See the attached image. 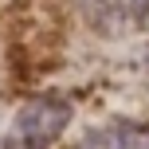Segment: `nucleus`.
Segmentation results:
<instances>
[{
    "mask_svg": "<svg viewBox=\"0 0 149 149\" xmlns=\"http://www.w3.org/2000/svg\"><path fill=\"white\" fill-rule=\"evenodd\" d=\"M79 149H149V130L134 122H110V126H94L79 141Z\"/></svg>",
    "mask_w": 149,
    "mask_h": 149,
    "instance_id": "f03ea898",
    "label": "nucleus"
},
{
    "mask_svg": "<svg viewBox=\"0 0 149 149\" xmlns=\"http://www.w3.org/2000/svg\"><path fill=\"white\" fill-rule=\"evenodd\" d=\"M67 122H71V102L51 98V94L28 98V102L16 110V118H12V126H8L0 149H47L67 130Z\"/></svg>",
    "mask_w": 149,
    "mask_h": 149,
    "instance_id": "f257e3e1",
    "label": "nucleus"
},
{
    "mask_svg": "<svg viewBox=\"0 0 149 149\" xmlns=\"http://www.w3.org/2000/svg\"><path fill=\"white\" fill-rule=\"evenodd\" d=\"M130 4H134L137 12H149V0H130Z\"/></svg>",
    "mask_w": 149,
    "mask_h": 149,
    "instance_id": "7ed1b4c3",
    "label": "nucleus"
}]
</instances>
